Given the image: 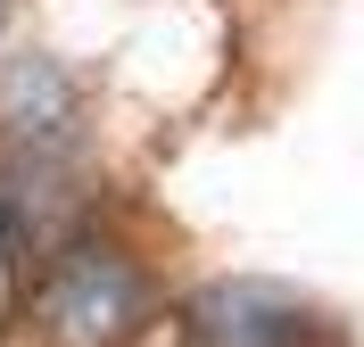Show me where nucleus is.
Wrapping results in <instances>:
<instances>
[{
  "label": "nucleus",
  "instance_id": "nucleus-1",
  "mask_svg": "<svg viewBox=\"0 0 364 347\" xmlns=\"http://www.w3.org/2000/svg\"><path fill=\"white\" fill-rule=\"evenodd\" d=\"M149 314H158L149 265L124 240H100V231L58 240V256L42 265L33 298H25V323L42 347H133Z\"/></svg>",
  "mask_w": 364,
  "mask_h": 347
},
{
  "label": "nucleus",
  "instance_id": "nucleus-2",
  "mask_svg": "<svg viewBox=\"0 0 364 347\" xmlns=\"http://www.w3.org/2000/svg\"><path fill=\"white\" fill-rule=\"evenodd\" d=\"M315 314L265 281H207L182 306V347H315Z\"/></svg>",
  "mask_w": 364,
  "mask_h": 347
},
{
  "label": "nucleus",
  "instance_id": "nucleus-3",
  "mask_svg": "<svg viewBox=\"0 0 364 347\" xmlns=\"http://www.w3.org/2000/svg\"><path fill=\"white\" fill-rule=\"evenodd\" d=\"M0 25H9V0H0Z\"/></svg>",
  "mask_w": 364,
  "mask_h": 347
}]
</instances>
